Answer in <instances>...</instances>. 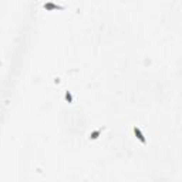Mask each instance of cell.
Listing matches in <instances>:
<instances>
[{"label": "cell", "mask_w": 182, "mask_h": 182, "mask_svg": "<svg viewBox=\"0 0 182 182\" xmlns=\"http://www.w3.org/2000/svg\"><path fill=\"white\" fill-rule=\"evenodd\" d=\"M43 9L46 10V12H53V10H65V6H61V5H56V3H51V2H48V3H44L43 5Z\"/></svg>", "instance_id": "6da1fadb"}, {"label": "cell", "mask_w": 182, "mask_h": 182, "mask_svg": "<svg viewBox=\"0 0 182 182\" xmlns=\"http://www.w3.org/2000/svg\"><path fill=\"white\" fill-rule=\"evenodd\" d=\"M132 131H134V135L137 137V140L140 141L142 145H147V140H145L144 134H142V131H141L138 127H134V128H132Z\"/></svg>", "instance_id": "7a4b0ae2"}, {"label": "cell", "mask_w": 182, "mask_h": 182, "mask_svg": "<svg viewBox=\"0 0 182 182\" xmlns=\"http://www.w3.org/2000/svg\"><path fill=\"white\" fill-rule=\"evenodd\" d=\"M100 134H101V130H97V131H94V132H91L90 134V140H97L98 137H100Z\"/></svg>", "instance_id": "3957f363"}, {"label": "cell", "mask_w": 182, "mask_h": 182, "mask_svg": "<svg viewBox=\"0 0 182 182\" xmlns=\"http://www.w3.org/2000/svg\"><path fill=\"white\" fill-rule=\"evenodd\" d=\"M64 98H65V101L68 104H71L73 103V94L70 93V91H65V95H64Z\"/></svg>", "instance_id": "277c9868"}]
</instances>
